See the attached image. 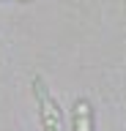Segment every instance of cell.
<instances>
[{"instance_id":"cell-1","label":"cell","mask_w":126,"mask_h":131,"mask_svg":"<svg viewBox=\"0 0 126 131\" xmlns=\"http://www.w3.org/2000/svg\"><path fill=\"white\" fill-rule=\"evenodd\" d=\"M33 93H36V101H38V115H41L44 131H66V128H63L60 106H58V101L52 98V93L47 90V85H44L41 77L33 79Z\"/></svg>"},{"instance_id":"cell-2","label":"cell","mask_w":126,"mask_h":131,"mask_svg":"<svg viewBox=\"0 0 126 131\" xmlns=\"http://www.w3.org/2000/svg\"><path fill=\"white\" fill-rule=\"evenodd\" d=\"M74 131H93V109L88 101L74 104Z\"/></svg>"}]
</instances>
